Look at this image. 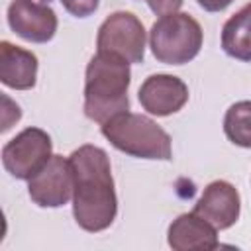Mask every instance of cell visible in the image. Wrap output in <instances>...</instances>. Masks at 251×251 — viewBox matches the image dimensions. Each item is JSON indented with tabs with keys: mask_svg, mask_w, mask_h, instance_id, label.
Returning <instances> with one entry per match:
<instances>
[{
	"mask_svg": "<svg viewBox=\"0 0 251 251\" xmlns=\"http://www.w3.org/2000/svg\"><path fill=\"white\" fill-rule=\"evenodd\" d=\"M69 161L75 175L73 216L84 231H104L118 214L110 159L96 145H80L71 153Z\"/></svg>",
	"mask_w": 251,
	"mask_h": 251,
	"instance_id": "obj_1",
	"label": "cell"
},
{
	"mask_svg": "<svg viewBox=\"0 0 251 251\" xmlns=\"http://www.w3.org/2000/svg\"><path fill=\"white\" fill-rule=\"evenodd\" d=\"M131 82L129 63L110 55L96 53L86 65L84 76V114L96 124L129 110L127 88Z\"/></svg>",
	"mask_w": 251,
	"mask_h": 251,
	"instance_id": "obj_2",
	"label": "cell"
},
{
	"mask_svg": "<svg viewBox=\"0 0 251 251\" xmlns=\"http://www.w3.org/2000/svg\"><path fill=\"white\" fill-rule=\"evenodd\" d=\"M102 135L122 153L137 159L171 161V135L151 118L122 112L100 126Z\"/></svg>",
	"mask_w": 251,
	"mask_h": 251,
	"instance_id": "obj_3",
	"label": "cell"
},
{
	"mask_svg": "<svg viewBox=\"0 0 251 251\" xmlns=\"http://www.w3.org/2000/svg\"><path fill=\"white\" fill-rule=\"evenodd\" d=\"M200 24L184 12L161 16L149 31V47L153 57L165 65H184L192 61L202 47Z\"/></svg>",
	"mask_w": 251,
	"mask_h": 251,
	"instance_id": "obj_4",
	"label": "cell"
},
{
	"mask_svg": "<svg viewBox=\"0 0 251 251\" xmlns=\"http://www.w3.org/2000/svg\"><path fill=\"white\" fill-rule=\"evenodd\" d=\"M96 47L100 53L116 55L124 61L141 63L145 55V27L131 12H114L98 27Z\"/></svg>",
	"mask_w": 251,
	"mask_h": 251,
	"instance_id": "obj_5",
	"label": "cell"
},
{
	"mask_svg": "<svg viewBox=\"0 0 251 251\" xmlns=\"http://www.w3.org/2000/svg\"><path fill=\"white\" fill-rule=\"evenodd\" d=\"M51 151L53 143L47 131L39 127H25L2 147V163L14 178L29 180L53 157Z\"/></svg>",
	"mask_w": 251,
	"mask_h": 251,
	"instance_id": "obj_6",
	"label": "cell"
},
{
	"mask_svg": "<svg viewBox=\"0 0 251 251\" xmlns=\"http://www.w3.org/2000/svg\"><path fill=\"white\" fill-rule=\"evenodd\" d=\"M75 190V175L71 161L63 155H53L47 165L29 178L27 192L33 204L41 208H59L65 206Z\"/></svg>",
	"mask_w": 251,
	"mask_h": 251,
	"instance_id": "obj_7",
	"label": "cell"
},
{
	"mask_svg": "<svg viewBox=\"0 0 251 251\" xmlns=\"http://www.w3.org/2000/svg\"><path fill=\"white\" fill-rule=\"evenodd\" d=\"M8 25L25 41L47 43L57 31V16L43 2L12 0L8 6Z\"/></svg>",
	"mask_w": 251,
	"mask_h": 251,
	"instance_id": "obj_8",
	"label": "cell"
},
{
	"mask_svg": "<svg viewBox=\"0 0 251 251\" xmlns=\"http://www.w3.org/2000/svg\"><path fill=\"white\" fill-rule=\"evenodd\" d=\"M139 104L153 116H171L188 102V86L175 75H151L137 92Z\"/></svg>",
	"mask_w": 251,
	"mask_h": 251,
	"instance_id": "obj_9",
	"label": "cell"
},
{
	"mask_svg": "<svg viewBox=\"0 0 251 251\" xmlns=\"http://www.w3.org/2000/svg\"><path fill=\"white\" fill-rule=\"evenodd\" d=\"M239 208L241 200L235 186L227 180H214L204 188L194 212L210 222L216 229H227L237 222Z\"/></svg>",
	"mask_w": 251,
	"mask_h": 251,
	"instance_id": "obj_10",
	"label": "cell"
},
{
	"mask_svg": "<svg viewBox=\"0 0 251 251\" xmlns=\"http://www.w3.org/2000/svg\"><path fill=\"white\" fill-rule=\"evenodd\" d=\"M167 241L175 251H210L218 247V229L196 212L180 214L169 226Z\"/></svg>",
	"mask_w": 251,
	"mask_h": 251,
	"instance_id": "obj_11",
	"label": "cell"
},
{
	"mask_svg": "<svg viewBox=\"0 0 251 251\" xmlns=\"http://www.w3.org/2000/svg\"><path fill=\"white\" fill-rule=\"evenodd\" d=\"M37 78V57L12 45L10 41L0 43V80L4 86L14 90H29L35 86Z\"/></svg>",
	"mask_w": 251,
	"mask_h": 251,
	"instance_id": "obj_12",
	"label": "cell"
},
{
	"mask_svg": "<svg viewBox=\"0 0 251 251\" xmlns=\"http://www.w3.org/2000/svg\"><path fill=\"white\" fill-rule=\"evenodd\" d=\"M222 49L237 61H251V2L224 24Z\"/></svg>",
	"mask_w": 251,
	"mask_h": 251,
	"instance_id": "obj_13",
	"label": "cell"
},
{
	"mask_svg": "<svg viewBox=\"0 0 251 251\" xmlns=\"http://www.w3.org/2000/svg\"><path fill=\"white\" fill-rule=\"evenodd\" d=\"M224 131L233 145L251 149V102L241 100L227 108L224 116Z\"/></svg>",
	"mask_w": 251,
	"mask_h": 251,
	"instance_id": "obj_14",
	"label": "cell"
},
{
	"mask_svg": "<svg viewBox=\"0 0 251 251\" xmlns=\"http://www.w3.org/2000/svg\"><path fill=\"white\" fill-rule=\"evenodd\" d=\"M61 4L75 18H86L98 10L100 0H61Z\"/></svg>",
	"mask_w": 251,
	"mask_h": 251,
	"instance_id": "obj_15",
	"label": "cell"
},
{
	"mask_svg": "<svg viewBox=\"0 0 251 251\" xmlns=\"http://www.w3.org/2000/svg\"><path fill=\"white\" fill-rule=\"evenodd\" d=\"M147 4H149L153 14L167 16V14L178 12V8L182 6V0H147Z\"/></svg>",
	"mask_w": 251,
	"mask_h": 251,
	"instance_id": "obj_16",
	"label": "cell"
},
{
	"mask_svg": "<svg viewBox=\"0 0 251 251\" xmlns=\"http://www.w3.org/2000/svg\"><path fill=\"white\" fill-rule=\"evenodd\" d=\"M233 0H198V4L206 10V12H222L226 10Z\"/></svg>",
	"mask_w": 251,
	"mask_h": 251,
	"instance_id": "obj_17",
	"label": "cell"
}]
</instances>
